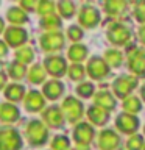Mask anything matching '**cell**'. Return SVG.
Returning <instances> with one entry per match:
<instances>
[{
	"instance_id": "1",
	"label": "cell",
	"mask_w": 145,
	"mask_h": 150,
	"mask_svg": "<svg viewBox=\"0 0 145 150\" xmlns=\"http://www.w3.org/2000/svg\"><path fill=\"white\" fill-rule=\"evenodd\" d=\"M27 138L31 145L39 147L44 145L49 139V130L41 120H31L27 127Z\"/></svg>"
},
{
	"instance_id": "2",
	"label": "cell",
	"mask_w": 145,
	"mask_h": 150,
	"mask_svg": "<svg viewBox=\"0 0 145 150\" xmlns=\"http://www.w3.org/2000/svg\"><path fill=\"white\" fill-rule=\"evenodd\" d=\"M22 138L17 130L2 128L0 130V150H20Z\"/></svg>"
},
{
	"instance_id": "3",
	"label": "cell",
	"mask_w": 145,
	"mask_h": 150,
	"mask_svg": "<svg viewBox=\"0 0 145 150\" xmlns=\"http://www.w3.org/2000/svg\"><path fill=\"white\" fill-rule=\"evenodd\" d=\"M136 86H137V77H133V75H122V77L114 80V83H112V91H114V94L117 97L126 98Z\"/></svg>"
},
{
	"instance_id": "4",
	"label": "cell",
	"mask_w": 145,
	"mask_h": 150,
	"mask_svg": "<svg viewBox=\"0 0 145 150\" xmlns=\"http://www.w3.org/2000/svg\"><path fill=\"white\" fill-rule=\"evenodd\" d=\"M108 39L115 45H126L131 39V31L128 27L122 25V23H112L108 28Z\"/></svg>"
},
{
	"instance_id": "5",
	"label": "cell",
	"mask_w": 145,
	"mask_h": 150,
	"mask_svg": "<svg viewBox=\"0 0 145 150\" xmlns=\"http://www.w3.org/2000/svg\"><path fill=\"white\" fill-rule=\"evenodd\" d=\"M63 111L70 124H75L83 117V103L75 97H65L63 102Z\"/></svg>"
},
{
	"instance_id": "6",
	"label": "cell",
	"mask_w": 145,
	"mask_h": 150,
	"mask_svg": "<svg viewBox=\"0 0 145 150\" xmlns=\"http://www.w3.org/2000/svg\"><path fill=\"white\" fill-rule=\"evenodd\" d=\"M78 22H80V25L84 27V28H94V27L98 25V22H100V13H98L97 8L91 6V5H84V6L80 9Z\"/></svg>"
},
{
	"instance_id": "7",
	"label": "cell",
	"mask_w": 145,
	"mask_h": 150,
	"mask_svg": "<svg viewBox=\"0 0 145 150\" xmlns=\"http://www.w3.org/2000/svg\"><path fill=\"white\" fill-rule=\"evenodd\" d=\"M128 69L136 75L145 77V50L134 49L128 52Z\"/></svg>"
},
{
	"instance_id": "8",
	"label": "cell",
	"mask_w": 145,
	"mask_h": 150,
	"mask_svg": "<svg viewBox=\"0 0 145 150\" xmlns=\"http://www.w3.org/2000/svg\"><path fill=\"white\" fill-rule=\"evenodd\" d=\"M39 44L44 52H56L61 50L64 47V36L59 31H53V33H44L41 36Z\"/></svg>"
},
{
	"instance_id": "9",
	"label": "cell",
	"mask_w": 145,
	"mask_h": 150,
	"mask_svg": "<svg viewBox=\"0 0 145 150\" xmlns=\"http://www.w3.org/2000/svg\"><path fill=\"white\" fill-rule=\"evenodd\" d=\"M87 74L94 80H101L109 74V66L100 56H94L87 63Z\"/></svg>"
},
{
	"instance_id": "10",
	"label": "cell",
	"mask_w": 145,
	"mask_h": 150,
	"mask_svg": "<svg viewBox=\"0 0 145 150\" xmlns=\"http://www.w3.org/2000/svg\"><path fill=\"white\" fill-rule=\"evenodd\" d=\"M44 67L49 72L51 77H63V75L67 72V63L63 56H49L44 61Z\"/></svg>"
},
{
	"instance_id": "11",
	"label": "cell",
	"mask_w": 145,
	"mask_h": 150,
	"mask_svg": "<svg viewBox=\"0 0 145 150\" xmlns=\"http://www.w3.org/2000/svg\"><path fill=\"white\" fill-rule=\"evenodd\" d=\"M115 127L122 131V133L133 134L139 128V119L136 116H133V114L122 112V114H119V116H117V119H115Z\"/></svg>"
},
{
	"instance_id": "12",
	"label": "cell",
	"mask_w": 145,
	"mask_h": 150,
	"mask_svg": "<svg viewBox=\"0 0 145 150\" xmlns=\"http://www.w3.org/2000/svg\"><path fill=\"white\" fill-rule=\"evenodd\" d=\"M27 39H28V33L22 27H9L5 31V41L11 47H20L27 42Z\"/></svg>"
},
{
	"instance_id": "13",
	"label": "cell",
	"mask_w": 145,
	"mask_h": 150,
	"mask_svg": "<svg viewBox=\"0 0 145 150\" xmlns=\"http://www.w3.org/2000/svg\"><path fill=\"white\" fill-rule=\"evenodd\" d=\"M42 119H44L45 125L51 127V128H59L64 124V112L61 111L59 106H49L42 112Z\"/></svg>"
},
{
	"instance_id": "14",
	"label": "cell",
	"mask_w": 145,
	"mask_h": 150,
	"mask_svg": "<svg viewBox=\"0 0 145 150\" xmlns=\"http://www.w3.org/2000/svg\"><path fill=\"white\" fill-rule=\"evenodd\" d=\"M73 138L78 145H89L94 139V128L86 122H81L75 127L73 130Z\"/></svg>"
},
{
	"instance_id": "15",
	"label": "cell",
	"mask_w": 145,
	"mask_h": 150,
	"mask_svg": "<svg viewBox=\"0 0 145 150\" xmlns=\"http://www.w3.org/2000/svg\"><path fill=\"white\" fill-rule=\"evenodd\" d=\"M119 142L120 139L114 130H103L98 136V147L101 150H115L119 147Z\"/></svg>"
},
{
	"instance_id": "16",
	"label": "cell",
	"mask_w": 145,
	"mask_h": 150,
	"mask_svg": "<svg viewBox=\"0 0 145 150\" xmlns=\"http://www.w3.org/2000/svg\"><path fill=\"white\" fill-rule=\"evenodd\" d=\"M25 110L27 111H31V112H37L41 111L45 105V100L42 97V94L39 91H30L25 97Z\"/></svg>"
},
{
	"instance_id": "17",
	"label": "cell",
	"mask_w": 145,
	"mask_h": 150,
	"mask_svg": "<svg viewBox=\"0 0 145 150\" xmlns=\"http://www.w3.org/2000/svg\"><path fill=\"white\" fill-rule=\"evenodd\" d=\"M19 108L13 103H3L0 106V120L5 124H13L19 119Z\"/></svg>"
},
{
	"instance_id": "18",
	"label": "cell",
	"mask_w": 145,
	"mask_h": 150,
	"mask_svg": "<svg viewBox=\"0 0 145 150\" xmlns=\"http://www.w3.org/2000/svg\"><path fill=\"white\" fill-rule=\"evenodd\" d=\"M42 91H44L47 98H50V100H56V98H59L61 96H63L64 84L61 83V81H58V80H51V81L44 84Z\"/></svg>"
},
{
	"instance_id": "19",
	"label": "cell",
	"mask_w": 145,
	"mask_h": 150,
	"mask_svg": "<svg viewBox=\"0 0 145 150\" xmlns=\"http://www.w3.org/2000/svg\"><path fill=\"white\" fill-rule=\"evenodd\" d=\"M94 102H95V106H100L105 111H111L115 108L114 97H112L108 91H98L95 94V97H94Z\"/></svg>"
},
{
	"instance_id": "20",
	"label": "cell",
	"mask_w": 145,
	"mask_h": 150,
	"mask_svg": "<svg viewBox=\"0 0 145 150\" xmlns=\"http://www.w3.org/2000/svg\"><path fill=\"white\" fill-rule=\"evenodd\" d=\"M87 117L94 125H105L109 120V112L100 106H91L87 110Z\"/></svg>"
},
{
	"instance_id": "21",
	"label": "cell",
	"mask_w": 145,
	"mask_h": 150,
	"mask_svg": "<svg viewBox=\"0 0 145 150\" xmlns=\"http://www.w3.org/2000/svg\"><path fill=\"white\" fill-rule=\"evenodd\" d=\"M6 19L13 23V27H19L22 23H27L30 19L27 16V11H23L22 8L19 6H11L6 13Z\"/></svg>"
},
{
	"instance_id": "22",
	"label": "cell",
	"mask_w": 145,
	"mask_h": 150,
	"mask_svg": "<svg viewBox=\"0 0 145 150\" xmlns=\"http://www.w3.org/2000/svg\"><path fill=\"white\" fill-rule=\"evenodd\" d=\"M67 56H69L70 61H73V64H80L83 59H86V56H87V47L83 45V44H73L69 49Z\"/></svg>"
},
{
	"instance_id": "23",
	"label": "cell",
	"mask_w": 145,
	"mask_h": 150,
	"mask_svg": "<svg viewBox=\"0 0 145 150\" xmlns=\"http://www.w3.org/2000/svg\"><path fill=\"white\" fill-rule=\"evenodd\" d=\"M103 6H105V11L109 16H122L128 5L123 0H108V2H105Z\"/></svg>"
},
{
	"instance_id": "24",
	"label": "cell",
	"mask_w": 145,
	"mask_h": 150,
	"mask_svg": "<svg viewBox=\"0 0 145 150\" xmlns=\"http://www.w3.org/2000/svg\"><path fill=\"white\" fill-rule=\"evenodd\" d=\"M41 27L47 30V33H53V31H59L61 28V19L56 14H50V16L42 17L41 21Z\"/></svg>"
},
{
	"instance_id": "25",
	"label": "cell",
	"mask_w": 145,
	"mask_h": 150,
	"mask_svg": "<svg viewBox=\"0 0 145 150\" xmlns=\"http://www.w3.org/2000/svg\"><path fill=\"white\" fill-rule=\"evenodd\" d=\"M23 94H25V89H23V86H20V84H9V86L5 89V97L8 98V100L11 102H19L23 98Z\"/></svg>"
},
{
	"instance_id": "26",
	"label": "cell",
	"mask_w": 145,
	"mask_h": 150,
	"mask_svg": "<svg viewBox=\"0 0 145 150\" xmlns=\"http://www.w3.org/2000/svg\"><path fill=\"white\" fill-rule=\"evenodd\" d=\"M45 67L41 64H34L33 67L30 69V72H28V80H30V83L33 84H41L42 81L45 80Z\"/></svg>"
},
{
	"instance_id": "27",
	"label": "cell",
	"mask_w": 145,
	"mask_h": 150,
	"mask_svg": "<svg viewBox=\"0 0 145 150\" xmlns=\"http://www.w3.org/2000/svg\"><path fill=\"white\" fill-rule=\"evenodd\" d=\"M103 59L108 63V66H112V67H119L122 64V61H123V55H122L120 50H106L105 52V56H103Z\"/></svg>"
},
{
	"instance_id": "28",
	"label": "cell",
	"mask_w": 145,
	"mask_h": 150,
	"mask_svg": "<svg viewBox=\"0 0 145 150\" xmlns=\"http://www.w3.org/2000/svg\"><path fill=\"white\" fill-rule=\"evenodd\" d=\"M140 108H142V103H140V100L137 97H126L123 100V111L126 112V114H136V112L140 111Z\"/></svg>"
},
{
	"instance_id": "29",
	"label": "cell",
	"mask_w": 145,
	"mask_h": 150,
	"mask_svg": "<svg viewBox=\"0 0 145 150\" xmlns=\"http://www.w3.org/2000/svg\"><path fill=\"white\" fill-rule=\"evenodd\" d=\"M14 56H16V59L19 61V63L28 64V63H31V61L34 59V52H33L31 47H20V49L16 50Z\"/></svg>"
},
{
	"instance_id": "30",
	"label": "cell",
	"mask_w": 145,
	"mask_h": 150,
	"mask_svg": "<svg viewBox=\"0 0 145 150\" xmlns=\"http://www.w3.org/2000/svg\"><path fill=\"white\" fill-rule=\"evenodd\" d=\"M8 74L11 75V78H14V80H22L23 77H25V74H27L25 64L19 63V61H14V63L9 64Z\"/></svg>"
},
{
	"instance_id": "31",
	"label": "cell",
	"mask_w": 145,
	"mask_h": 150,
	"mask_svg": "<svg viewBox=\"0 0 145 150\" xmlns=\"http://www.w3.org/2000/svg\"><path fill=\"white\" fill-rule=\"evenodd\" d=\"M56 8H58V13L64 19H70V17H73V14H75V3L69 2V0L59 2L58 5H56Z\"/></svg>"
},
{
	"instance_id": "32",
	"label": "cell",
	"mask_w": 145,
	"mask_h": 150,
	"mask_svg": "<svg viewBox=\"0 0 145 150\" xmlns=\"http://www.w3.org/2000/svg\"><path fill=\"white\" fill-rule=\"evenodd\" d=\"M55 3L53 2H49V0H42V2L37 3V14H41L42 17L45 16H50V14H55Z\"/></svg>"
},
{
	"instance_id": "33",
	"label": "cell",
	"mask_w": 145,
	"mask_h": 150,
	"mask_svg": "<svg viewBox=\"0 0 145 150\" xmlns=\"http://www.w3.org/2000/svg\"><path fill=\"white\" fill-rule=\"evenodd\" d=\"M69 74V78L73 80V81H80V80H83L84 77V67L81 64H72L67 70Z\"/></svg>"
},
{
	"instance_id": "34",
	"label": "cell",
	"mask_w": 145,
	"mask_h": 150,
	"mask_svg": "<svg viewBox=\"0 0 145 150\" xmlns=\"http://www.w3.org/2000/svg\"><path fill=\"white\" fill-rule=\"evenodd\" d=\"M94 91H95V86H94L92 83H89V81H84V83H80L78 86H77V94L80 97H84V98H87V97H91Z\"/></svg>"
},
{
	"instance_id": "35",
	"label": "cell",
	"mask_w": 145,
	"mask_h": 150,
	"mask_svg": "<svg viewBox=\"0 0 145 150\" xmlns=\"http://www.w3.org/2000/svg\"><path fill=\"white\" fill-rule=\"evenodd\" d=\"M69 139L64 134L55 136V139L51 141V150H69Z\"/></svg>"
},
{
	"instance_id": "36",
	"label": "cell",
	"mask_w": 145,
	"mask_h": 150,
	"mask_svg": "<svg viewBox=\"0 0 145 150\" xmlns=\"http://www.w3.org/2000/svg\"><path fill=\"white\" fill-rule=\"evenodd\" d=\"M144 147V138L140 134H133L126 141V149L128 150H142Z\"/></svg>"
},
{
	"instance_id": "37",
	"label": "cell",
	"mask_w": 145,
	"mask_h": 150,
	"mask_svg": "<svg viewBox=\"0 0 145 150\" xmlns=\"http://www.w3.org/2000/svg\"><path fill=\"white\" fill-rule=\"evenodd\" d=\"M134 17L137 19V22L145 23V0H144V2L136 3V6H134Z\"/></svg>"
},
{
	"instance_id": "38",
	"label": "cell",
	"mask_w": 145,
	"mask_h": 150,
	"mask_svg": "<svg viewBox=\"0 0 145 150\" xmlns=\"http://www.w3.org/2000/svg\"><path fill=\"white\" fill-rule=\"evenodd\" d=\"M67 38L70 41H80L83 38V30L78 25H70L67 30Z\"/></svg>"
},
{
	"instance_id": "39",
	"label": "cell",
	"mask_w": 145,
	"mask_h": 150,
	"mask_svg": "<svg viewBox=\"0 0 145 150\" xmlns=\"http://www.w3.org/2000/svg\"><path fill=\"white\" fill-rule=\"evenodd\" d=\"M20 8L23 9V11H31V9H37V2H34V0H23V2H20Z\"/></svg>"
},
{
	"instance_id": "40",
	"label": "cell",
	"mask_w": 145,
	"mask_h": 150,
	"mask_svg": "<svg viewBox=\"0 0 145 150\" xmlns=\"http://www.w3.org/2000/svg\"><path fill=\"white\" fill-rule=\"evenodd\" d=\"M6 53H8V45L5 44V41H0V58L6 56Z\"/></svg>"
},
{
	"instance_id": "41",
	"label": "cell",
	"mask_w": 145,
	"mask_h": 150,
	"mask_svg": "<svg viewBox=\"0 0 145 150\" xmlns=\"http://www.w3.org/2000/svg\"><path fill=\"white\" fill-rule=\"evenodd\" d=\"M139 39H140V42L145 45V25H142L139 28Z\"/></svg>"
},
{
	"instance_id": "42",
	"label": "cell",
	"mask_w": 145,
	"mask_h": 150,
	"mask_svg": "<svg viewBox=\"0 0 145 150\" xmlns=\"http://www.w3.org/2000/svg\"><path fill=\"white\" fill-rule=\"evenodd\" d=\"M5 83H6V75H5V72L0 70V89L5 86Z\"/></svg>"
},
{
	"instance_id": "43",
	"label": "cell",
	"mask_w": 145,
	"mask_h": 150,
	"mask_svg": "<svg viewBox=\"0 0 145 150\" xmlns=\"http://www.w3.org/2000/svg\"><path fill=\"white\" fill-rule=\"evenodd\" d=\"M3 30H5V22H3V19L0 17V33H3Z\"/></svg>"
},
{
	"instance_id": "44",
	"label": "cell",
	"mask_w": 145,
	"mask_h": 150,
	"mask_svg": "<svg viewBox=\"0 0 145 150\" xmlns=\"http://www.w3.org/2000/svg\"><path fill=\"white\" fill-rule=\"evenodd\" d=\"M140 96H142V98H144V102H145V84L142 86V89H140Z\"/></svg>"
},
{
	"instance_id": "45",
	"label": "cell",
	"mask_w": 145,
	"mask_h": 150,
	"mask_svg": "<svg viewBox=\"0 0 145 150\" xmlns=\"http://www.w3.org/2000/svg\"><path fill=\"white\" fill-rule=\"evenodd\" d=\"M78 150H89L87 145H78Z\"/></svg>"
},
{
	"instance_id": "46",
	"label": "cell",
	"mask_w": 145,
	"mask_h": 150,
	"mask_svg": "<svg viewBox=\"0 0 145 150\" xmlns=\"http://www.w3.org/2000/svg\"><path fill=\"white\" fill-rule=\"evenodd\" d=\"M144 133H145V127H144Z\"/></svg>"
},
{
	"instance_id": "47",
	"label": "cell",
	"mask_w": 145,
	"mask_h": 150,
	"mask_svg": "<svg viewBox=\"0 0 145 150\" xmlns=\"http://www.w3.org/2000/svg\"><path fill=\"white\" fill-rule=\"evenodd\" d=\"M144 150H145V147H144Z\"/></svg>"
}]
</instances>
